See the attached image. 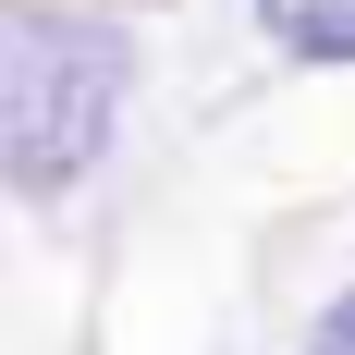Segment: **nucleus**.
I'll return each instance as SVG.
<instances>
[{
  "mask_svg": "<svg viewBox=\"0 0 355 355\" xmlns=\"http://www.w3.org/2000/svg\"><path fill=\"white\" fill-rule=\"evenodd\" d=\"M257 37L294 62H355V0H257Z\"/></svg>",
  "mask_w": 355,
  "mask_h": 355,
  "instance_id": "obj_2",
  "label": "nucleus"
},
{
  "mask_svg": "<svg viewBox=\"0 0 355 355\" xmlns=\"http://www.w3.org/2000/svg\"><path fill=\"white\" fill-rule=\"evenodd\" d=\"M135 98V49L123 25H86V12H37V25L0 37V184L12 196H62V184L98 172L110 123Z\"/></svg>",
  "mask_w": 355,
  "mask_h": 355,
  "instance_id": "obj_1",
  "label": "nucleus"
},
{
  "mask_svg": "<svg viewBox=\"0 0 355 355\" xmlns=\"http://www.w3.org/2000/svg\"><path fill=\"white\" fill-rule=\"evenodd\" d=\"M306 355H355V294H343V306L319 319V343H306Z\"/></svg>",
  "mask_w": 355,
  "mask_h": 355,
  "instance_id": "obj_3",
  "label": "nucleus"
}]
</instances>
